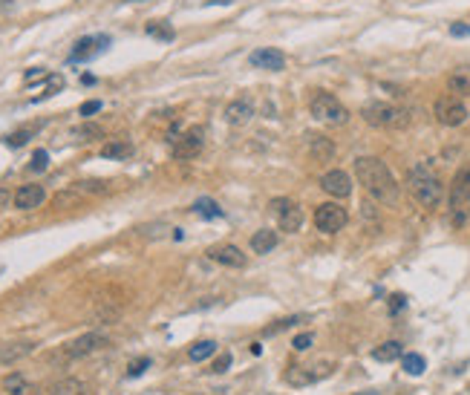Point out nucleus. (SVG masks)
Here are the masks:
<instances>
[{
  "instance_id": "obj_4",
  "label": "nucleus",
  "mask_w": 470,
  "mask_h": 395,
  "mask_svg": "<svg viewBox=\"0 0 470 395\" xmlns=\"http://www.w3.org/2000/svg\"><path fill=\"white\" fill-rule=\"evenodd\" d=\"M470 220V162L462 164L450 185V222L462 228Z\"/></svg>"
},
{
  "instance_id": "obj_1",
  "label": "nucleus",
  "mask_w": 470,
  "mask_h": 395,
  "mask_svg": "<svg viewBox=\"0 0 470 395\" xmlns=\"http://www.w3.org/2000/svg\"><path fill=\"white\" fill-rule=\"evenodd\" d=\"M355 176H358V182L364 185V191L375 202H384V205L398 202V182L378 156H358L355 159Z\"/></svg>"
},
{
  "instance_id": "obj_32",
  "label": "nucleus",
  "mask_w": 470,
  "mask_h": 395,
  "mask_svg": "<svg viewBox=\"0 0 470 395\" xmlns=\"http://www.w3.org/2000/svg\"><path fill=\"white\" fill-rule=\"evenodd\" d=\"M312 343H315V335H312V332H303V335H297L295 340H291V347H295L297 352H306V349L312 347Z\"/></svg>"
},
{
  "instance_id": "obj_38",
  "label": "nucleus",
  "mask_w": 470,
  "mask_h": 395,
  "mask_svg": "<svg viewBox=\"0 0 470 395\" xmlns=\"http://www.w3.org/2000/svg\"><path fill=\"white\" fill-rule=\"evenodd\" d=\"M101 110V102H87V104H81V116H92V113H99Z\"/></svg>"
},
{
  "instance_id": "obj_12",
  "label": "nucleus",
  "mask_w": 470,
  "mask_h": 395,
  "mask_svg": "<svg viewBox=\"0 0 470 395\" xmlns=\"http://www.w3.org/2000/svg\"><path fill=\"white\" fill-rule=\"evenodd\" d=\"M248 64H251V67H257V70L280 73V70H286V55L280 52V49H274V46H263V49H254Z\"/></svg>"
},
{
  "instance_id": "obj_19",
  "label": "nucleus",
  "mask_w": 470,
  "mask_h": 395,
  "mask_svg": "<svg viewBox=\"0 0 470 395\" xmlns=\"http://www.w3.org/2000/svg\"><path fill=\"white\" fill-rule=\"evenodd\" d=\"M277 242H280L277 231H271V228H263V231H257V234L251 237V251H254V254H268V251L277 249Z\"/></svg>"
},
{
  "instance_id": "obj_8",
  "label": "nucleus",
  "mask_w": 470,
  "mask_h": 395,
  "mask_svg": "<svg viewBox=\"0 0 470 395\" xmlns=\"http://www.w3.org/2000/svg\"><path fill=\"white\" fill-rule=\"evenodd\" d=\"M346 222H349V213L337 202H323L315 211V225H317V231H323V234H337L340 228H346Z\"/></svg>"
},
{
  "instance_id": "obj_9",
  "label": "nucleus",
  "mask_w": 470,
  "mask_h": 395,
  "mask_svg": "<svg viewBox=\"0 0 470 395\" xmlns=\"http://www.w3.org/2000/svg\"><path fill=\"white\" fill-rule=\"evenodd\" d=\"M332 375V360H320V364H309V367H291L286 372V384L291 387H309L317 384L323 378Z\"/></svg>"
},
{
  "instance_id": "obj_11",
  "label": "nucleus",
  "mask_w": 470,
  "mask_h": 395,
  "mask_svg": "<svg viewBox=\"0 0 470 395\" xmlns=\"http://www.w3.org/2000/svg\"><path fill=\"white\" fill-rule=\"evenodd\" d=\"M320 188L329 196H335V200H346L352 193V179L346 171H326L320 176Z\"/></svg>"
},
{
  "instance_id": "obj_35",
  "label": "nucleus",
  "mask_w": 470,
  "mask_h": 395,
  "mask_svg": "<svg viewBox=\"0 0 470 395\" xmlns=\"http://www.w3.org/2000/svg\"><path fill=\"white\" fill-rule=\"evenodd\" d=\"M75 191H90V193H104V191H107V185H104V182H78V185H75Z\"/></svg>"
},
{
  "instance_id": "obj_24",
  "label": "nucleus",
  "mask_w": 470,
  "mask_h": 395,
  "mask_svg": "<svg viewBox=\"0 0 470 395\" xmlns=\"http://www.w3.org/2000/svg\"><path fill=\"white\" fill-rule=\"evenodd\" d=\"M52 395H87V389L81 381H75V378H63V381H58L52 387Z\"/></svg>"
},
{
  "instance_id": "obj_40",
  "label": "nucleus",
  "mask_w": 470,
  "mask_h": 395,
  "mask_svg": "<svg viewBox=\"0 0 470 395\" xmlns=\"http://www.w3.org/2000/svg\"><path fill=\"white\" fill-rule=\"evenodd\" d=\"M9 3H12V0H0V12H3V9L9 6Z\"/></svg>"
},
{
  "instance_id": "obj_13",
  "label": "nucleus",
  "mask_w": 470,
  "mask_h": 395,
  "mask_svg": "<svg viewBox=\"0 0 470 395\" xmlns=\"http://www.w3.org/2000/svg\"><path fill=\"white\" fill-rule=\"evenodd\" d=\"M104 347H107V335H104V332H87V335H81L78 340L70 343L67 355H70V358H87V355H92V352L104 349Z\"/></svg>"
},
{
  "instance_id": "obj_2",
  "label": "nucleus",
  "mask_w": 470,
  "mask_h": 395,
  "mask_svg": "<svg viewBox=\"0 0 470 395\" xmlns=\"http://www.w3.org/2000/svg\"><path fill=\"white\" fill-rule=\"evenodd\" d=\"M407 188H410V193L415 196V202H418L421 208H427V211L439 208L442 196H444L442 179L433 173L430 164H415V168H410V173H407Z\"/></svg>"
},
{
  "instance_id": "obj_15",
  "label": "nucleus",
  "mask_w": 470,
  "mask_h": 395,
  "mask_svg": "<svg viewBox=\"0 0 470 395\" xmlns=\"http://www.w3.org/2000/svg\"><path fill=\"white\" fill-rule=\"evenodd\" d=\"M46 200V191L41 185H21L14 191V208L18 211H35Z\"/></svg>"
},
{
  "instance_id": "obj_16",
  "label": "nucleus",
  "mask_w": 470,
  "mask_h": 395,
  "mask_svg": "<svg viewBox=\"0 0 470 395\" xmlns=\"http://www.w3.org/2000/svg\"><path fill=\"white\" fill-rule=\"evenodd\" d=\"M208 257L214 262H219V266H225V269H242L246 266V254H242L237 245H214V249L208 251Z\"/></svg>"
},
{
  "instance_id": "obj_7",
  "label": "nucleus",
  "mask_w": 470,
  "mask_h": 395,
  "mask_svg": "<svg viewBox=\"0 0 470 395\" xmlns=\"http://www.w3.org/2000/svg\"><path fill=\"white\" fill-rule=\"evenodd\" d=\"M433 113H435V122L444 124V127H462L467 122V116H470L467 104L462 102L459 95H442L439 102H435Z\"/></svg>"
},
{
  "instance_id": "obj_36",
  "label": "nucleus",
  "mask_w": 470,
  "mask_h": 395,
  "mask_svg": "<svg viewBox=\"0 0 470 395\" xmlns=\"http://www.w3.org/2000/svg\"><path fill=\"white\" fill-rule=\"evenodd\" d=\"M404 306H407V298H404V294H393L390 298V315H398Z\"/></svg>"
},
{
  "instance_id": "obj_20",
  "label": "nucleus",
  "mask_w": 470,
  "mask_h": 395,
  "mask_svg": "<svg viewBox=\"0 0 470 395\" xmlns=\"http://www.w3.org/2000/svg\"><path fill=\"white\" fill-rule=\"evenodd\" d=\"M447 87H450V93L470 95V64H464V67H456V70L447 75Z\"/></svg>"
},
{
  "instance_id": "obj_23",
  "label": "nucleus",
  "mask_w": 470,
  "mask_h": 395,
  "mask_svg": "<svg viewBox=\"0 0 470 395\" xmlns=\"http://www.w3.org/2000/svg\"><path fill=\"white\" fill-rule=\"evenodd\" d=\"M193 211H197L202 220H219V217H222V208H219L214 200H208V196H202V200H197V205H193Z\"/></svg>"
},
{
  "instance_id": "obj_25",
  "label": "nucleus",
  "mask_w": 470,
  "mask_h": 395,
  "mask_svg": "<svg viewBox=\"0 0 470 395\" xmlns=\"http://www.w3.org/2000/svg\"><path fill=\"white\" fill-rule=\"evenodd\" d=\"M401 364H404V372H407V375H415V378L427 369V360L421 358V355H415V352L401 355Z\"/></svg>"
},
{
  "instance_id": "obj_5",
  "label": "nucleus",
  "mask_w": 470,
  "mask_h": 395,
  "mask_svg": "<svg viewBox=\"0 0 470 395\" xmlns=\"http://www.w3.org/2000/svg\"><path fill=\"white\" fill-rule=\"evenodd\" d=\"M309 110H312V116L317 122H323V124H346L349 122V110L340 104L332 93H323V90H317L312 95Z\"/></svg>"
},
{
  "instance_id": "obj_10",
  "label": "nucleus",
  "mask_w": 470,
  "mask_h": 395,
  "mask_svg": "<svg viewBox=\"0 0 470 395\" xmlns=\"http://www.w3.org/2000/svg\"><path fill=\"white\" fill-rule=\"evenodd\" d=\"M202 144H205V133L199 127H190V130H185L182 136L173 139V156L176 159H193L202 151Z\"/></svg>"
},
{
  "instance_id": "obj_21",
  "label": "nucleus",
  "mask_w": 470,
  "mask_h": 395,
  "mask_svg": "<svg viewBox=\"0 0 470 395\" xmlns=\"http://www.w3.org/2000/svg\"><path fill=\"white\" fill-rule=\"evenodd\" d=\"M3 389H6L9 395H35V392H38L35 384H29L21 372L6 375V378H3Z\"/></svg>"
},
{
  "instance_id": "obj_6",
  "label": "nucleus",
  "mask_w": 470,
  "mask_h": 395,
  "mask_svg": "<svg viewBox=\"0 0 470 395\" xmlns=\"http://www.w3.org/2000/svg\"><path fill=\"white\" fill-rule=\"evenodd\" d=\"M268 211L274 213V217H277L280 231H288V234L300 231V225H303V208H300L295 200H288V196H277V200L268 202Z\"/></svg>"
},
{
  "instance_id": "obj_17",
  "label": "nucleus",
  "mask_w": 470,
  "mask_h": 395,
  "mask_svg": "<svg viewBox=\"0 0 470 395\" xmlns=\"http://www.w3.org/2000/svg\"><path fill=\"white\" fill-rule=\"evenodd\" d=\"M251 116H254V104L246 102V98H237V102H231L225 107V122L234 124V127H242L246 122H251Z\"/></svg>"
},
{
  "instance_id": "obj_14",
  "label": "nucleus",
  "mask_w": 470,
  "mask_h": 395,
  "mask_svg": "<svg viewBox=\"0 0 470 395\" xmlns=\"http://www.w3.org/2000/svg\"><path fill=\"white\" fill-rule=\"evenodd\" d=\"M107 46H110V35H87V38H81V41L75 44L70 61H90V58H95L99 52H104Z\"/></svg>"
},
{
  "instance_id": "obj_28",
  "label": "nucleus",
  "mask_w": 470,
  "mask_h": 395,
  "mask_svg": "<svg viewBox=\"0 0 470 395\" xmlns=\"http://www.w3.org/2000/svg\"><path fill=\"white\" fill-rule=\"evenodd\" d=\"M148 32L150 38H159V41H173V29L165 23V21H153V23H148Z\"/></svg>"
},
{
  "instance_id": "obj_3",
  "label": "nucleus",
  "mask_w": 470,
  "mask_h": 395,
  "mask_svg": "<svg viewBox=\"0 0 470 395\" xmlns=\"http://www.w3.org/2000/svg\"><path fill=\"white\" fill-rule=\"evenodd\" d=\"M361 116L366 124L372 127H384V130H404L410 127V110H404L398 104H390V102H369Z\"/></svg>"
},
{
  "instance_id": "obj_27",
  "label": "nucleus",
  "mask_w": 470,
  "mask_h": 395,
  "mask_svg": "<svg viewBox=\"0 0 470 395\" xmlns=\"http://www.w3.org/2000/svg\"><path fill=\"white\" fill-rule=\"evenodd\" d=\"M214 352H217V343H214V340H199V343H193L188 355H190V360H205V358H210Z\"/></svg>"
},
{
  "instance_id": "obj_39",
  "label": "nucleus",
  "mask_w": 470,
  "mask_h": 395,
  "mask_svg": "<svg viewBox=\"0 0 470 395\" xmlns=\"http://www.w3.org/2000/svg\"><path fill=\"white\" fill-rule=\"evenodd\" d=\"M9 202H14V193H9L6 188H0V211L9 208Z\"/></svg>"
},
{
  "instance_id": "obj_18",
  "label": "nucleus",
  "mask_w": 470,
  "mask_h": 395,
  "mask_svg": "<svg viewBox=\"0 0 470 395\" xmlns=\"http://www.w3.org/2000/svg\"><path fill=\"white\" fill-rule=\"evenodd\" d=\"M32 349H35V343H0V367L32 355Z\"/></svg>"
},
{
  "instance_id": "obj_26",
  "label": "nucleus",
  "mask_w": 470,
  "mask_h": 395,
  "mask_svg": "<svg viewBox=\"0 0 470 395\" xmlns=\"http://www.w3.org/2000/svg\"><path fill=\"white\" fill-rule=\"evenodd\" d=\"M101 156L104 159H127L130 156V144L127 142H110L101 147Z\"/></svg>"
},
{
  "instance_id": "obj_41",
  "label": "nucleus",
  "mask_w": 470,
  "mask_h": 395,
  "mask_svg": "<svg viewBox=\"0 0 470 395\" xmlns=\"http://www.w3.org/2000/svg\"><path fill=\"white\" fill-rule=\"evenodd\" d=\"M355 395H378L375 389H366V392H355Z\"/></svg>"
},
{
  "instance_id": "obj_22",
  "label": "nucleus",
  "mask_w": 470,
  "mask_h": 395,
  "mask_svg": "<svg viewBox=\"0 0 470 395\" xmlns=\"http://www.w3.org/2000/svg\"><path fill=\"white\" fill-rule=\"evenodd\" d=\"M401 355H404V349H401L398 340H386V343H381L375 352H372V358L381 360V364H393V360H398Z\"/></svg>"
},
{
  "instance_id": "obj_34",
  "label": "nucleus",
  "mask_w": 470,
  "mask_h": 395,
  "mask_svg": "<svg viewBox=\"0 0 470 395\" xmlns=\"http://www.w3.org/2000/svg\"><path fill=\"white\" fill-rule=\"evenodd\" d=\"M29 136H32V130H18V133H12V136L6 139V144H9V147H21V144L29 142Z\"/></svg>"
},
{
  "instance_id": "obj_31",
  "label": "nucleus",
  "mask_w": 470,
  "mask_h": 395,
  "mask_svg": "<svg viewBox=\"0 0 470 395\" xmlns=\"http://www.w3.org/2000/svg\"><path fill=\"white\" fill-rule=\"evenodd\" d=\"M46 164H50V153H46V151H35V156H32V164H29V168L35 171V173H41V171H46Z\"/></svg>"
},
{
  "instance_id": "obj_29",
  "label": "nucleus",
  "mask_w": 470,
  "mask_h": 395,
  "mask_svg": "<svg viewBox=\"0 0 470 395\" xmlns=\"http://www.w3.org/2000/svg\"><path fill=\"white\" fill-rule=\"evenodd\" d=\"M75 136L84 139V142H92V139H101L104 130L99 124H84V127H75Z\"/></svg>"
},
{
  "instance_id": "obj_30",
  "label": "nucleus",
  "mask_w": 470,
  "mask_h": 395,
  "mask_svg": "<svg viewBox=\"0 0 470 395\" xmlns=\"http://www.w3.org/2000/svg\"><path fill=\"white\" fill-rule=\"evenodd\" d=\"M144 369H150V358H136L130 367H127V378H139L144 375Z\"/></svg>"
},
{
  "instance_id": "obj_37",
  "label": "nucleus",
  "mask_w": 470,
  "mask_h": 395,
  "mask_svg": "<svg viewBox=\"0 0 470 395\" xmlns=\"http://www.w3.org/2000/svg\"><path fill=\"white\" fill-rule=\"evenodd\" d=\"M450 35H453V38H470V26H467V23H453V26H450Z\"/></svg>"
},
{
  "instance_id": "obj_33",
  "label": "nucleus",
  "mask_w": 470,
  "mask_h": 395,
  "mask_svg": "<svg viewBox=\"0 0 470 395\" xmlns=\"http://www.w3.org/2000/svg\"><path fill=\"white\" fill-rule=\"evenodd\" d=\"M231 352H222V358H217L214 360V369H210V372H217V375H222V372H228V367H231Z\"/></svg>"
}]
</instances>
